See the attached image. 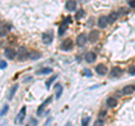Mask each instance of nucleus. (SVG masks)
<instances>
[{"label":"nucleus","mask_w":135,"mask_h":126,"mask_svg":"<svg viewBox=\"0 0 135 126\" xmlns=\"http://www.w3.org/2000/svg\"><path fill=\"white\" fill-rule=\"evenodd\" d=\"M71 22V17H66L63 19V22L61 23V26L59 27V35H63L64 32L68 29V24Z\"/></svg>","instance_id":"nucleus-1"},{"label":"nucleus","mask_w":135,"mask_h":126,"mask_svg":"<svg viewBox=\"0 0 135 126\" xmlns=\"http://www.w3.org/2000/svg\"><path fill=\"white\" fill-rule=\"evenodd\" d=\"M25 116H26V107H23L22 109H20V112L18 113V115L16 116V124H20L23 123V120L25 119Z\"/></svg>","instance_id":"nucleus-2"},{"label":"nucleus","mask_w":135,"mask_h":126,"mask_svg":"<svg viewBox=\"0 0 135 126\" xmlns=\"http://www.w3.org/2000/svg\"><path fill=\"white\" fill-rule=\"evenodd\" d=\"M72 47H73V43L70 38L64 40L61 44V50H63V51H70V50H72Z\"/></svg>","instance_id":"nucleus-3"},{"label":"nucleus","mask_w":135,"mask_h":126,"mask_svg":"<svg viewBox=\"0 0 135 126\" xmlns=\"http://www.w3.org/2000/svg\"><path fill=\"white\" fill-rule=\"evenodd\" d=\"M5 55L9 59V60H14V59L16 57L17 55V52L15 51L14 49H11V47H7L5 50Z\"/></svg>","instance_id":"nucleus-4"},{"label":"nucleus","mask_w":135,"mask_h":126,"mask_svg":"<svg viewBox=\"0 0 135 126\" xmlns=\"http://www.w3.org/2000/svg\"><path fill=\"white\" fill-rule=\"evenodd\" d=\"M107 71H108L107 70V66L105 65V64H101V63H100V64H98V65L96 66V72L98 73V74H100V75H105V74L107 73Z\"/></svg>","instance_id":"nucleus-5"},{"label":"nucleus","mask_w":135,"mask_h":126,"mask_svg":"<svg viewBox=\"0 0 135 126\" xmlns=\"http://www.w3.org/2000/svg\"><path fill=\"white\" fill-rule=\"evenodd\" d=\"M122 73H123V70L120 68H118V66H115V68H113L110 71V77L112 78H118L119 75H122Z\"/></svg>","instance_id":"nucleus-6"},{"label":"nucleus","mask_w":135,"mask_h":126,"mask_svg":"<svg viewBox=\"0 0 135 126\" xmlns=\"http://www.w3.org/2000/svg\"><path fill=\"white\" fill-rule=\"evenodd\" d=\"M17 55H18V59L20 61H23V60H25V59L27 57V55H29V54L27 53V51H26V49L25 47H20L18 53H17Z\"/></svg>","instance_id":"nucleus-7"},{"label":"nucleus","mask_w":135,"mask_h":126,"mask_svg":"<svg viewBox=\"0 0 135 126\" xmlns=\"http://www.w3.org/2000/svg\"><path fill=\"white\" fill-rule=\"evenodd\" d=\"M108 25V18L106 16H101V17L98 19V26L100 28H106Z\"/></svg>","instance_id":"nucleus-8"},{"label":"nucleus","mask_w":135,"mask_h":126,"mask_svg":"<svg viewBox=\"0 0 135 126\" xmlns=\"http://www.w3.org/2000/svg\"><path fill=\"white\" fill-rule=\"evenodd\" d=\"M86 43H87V36L84 34H80L77 37V45L78 46H83Z\"/></svg>","instance_id":"nucleus-9"},{"label":"nucleus","mask_w":135,"mask_h":126,"mask_svg":"<svg viewBox=\"0 0 135 126\" xmlns=\"http://www.w3.org/2000/svg\"><path fill=\"white\" fill-rule=\"evenodd\" d=\"M122 91H123V94H124V95H131V94H133V92L135 91V86H133V85L125 86Z\"/></svg>","instance_id":"nucleus-10"},{"label":"nucleus","mask_w":135,"mask_h":126,"mask_svg":"<svg viewBox=\"0 0 135 126\" xmlns=\"http://www.w3.org/2000/svg\"><path fill=\"white\" fill-rule=\"evenodd\" d=\"M88 37H89V41L90 42L95 43V42L98 40V37H99V32L98 31H95V29H94V31L90 32V34H89V36H88Z\"/></svg>","instance_id":"nucleus-11"},{"label":"nucleus","mask_w":135,"mask_h":126,"mask_svg":"<svg viewBox=\"0 0 135 126\" xmlns=\"http://www.w3.org/2000/svg\"><path fill=\"white\" fill-rule=\"evenodd\" d=\"M52 35L49 34V33H44L43 35H42V41H43L44 44H50L51 42H52Z\"/></svg>","instance_id":"nucleus-12"},{"label":"nucleus","mask_w":135,"mask_h":126,"mask_svg":"<svg viewBox=\"0 0 135 126\" xmlns=\"http://www.w3.org/2000/svg\"><path fill=\"white\" fill-rule=\"evenodd\" d=\"M84 59H86L87 62L91 63V62H94V61L96 60V54H95L94 52H88V53L86 54V56H84Z\"/></svg>","instance_id":"nucleus-13"},{"label":"nucleus","mask_w":135,"mask_h":126,"mask_svg":"<svg viewBox=\"0 0 135 126\" xmlns=\"http://www.w3.org/2000/svg\"><path fill=\"white\" fill-rule=\"evenodd\" d=\"M65 7H66V9L69 10V11H73L75 9V7H77V2L72 1V0H71V1H68Z\"/></svg>","instance_id":"nucleus-14"},{"label":"nucleus","mask_w":135,"mask_h":126,"mask_svg":"<svg viewBox=\"0 0 135 126\" xmlns=\"http://www.w3.org/2000/svg\"><path fill=\"white\" fill-rule=\"evenodd\" d=\"M107 18H108V23H114V22H116L117 18H118V12H116V11L110 12Z\"/></svg>","instance_id":"nucleus-15"},{"label":"nucleus","mask_w":135,"mask_h":126,"mask_svg":"<svg viewBox=\"0 0 135 126\" xmlns=\"http://www.w3.org/2000/svg\"><path fill=\"white\" fill-rule=\"evenodd\" d=\"M106 104H107V106L108 107H110V108H113V107H115L116 105H117V100L115 99V98H108L107 100H106Z\"/></svg>","instance_id":"nucleus-16"},{"label":"nucleus","mask_w":135,"mask_h":126,"mask_svg":"<svg viewBox=\"0 0 135 126\" xmlns=\"http://www.w3.org/2000/svg\"><path fill=\"white\" fill-rule=\"evenodd\" d=\"M51 100H52V98L50 97V98H47V99H46V100H45V101H44L43 104H42V106H40L38 110H37V115H41V113L43 112V108H44V107H45V106H46V105H47L49 103H51Z\"/></svg>","instance_id":"nucleus-17"},{"label":"nucleus","mask_w":135,"mask_h":126,"mask_svg":"<svg viewBox=\"0 0 135 126\" xmlns=\"http://www.w3.org/2000/svg\"><path fill=\"white\" fill-rule=\"evenodd\" d=\"M49 73H52V69L51 68H43L37 71V74H49Z\"/></svg>","instance_id":"nucleus-18"},{"label":"nucleus","mask_w":135,"mask_h":126,"mask_svg":"<svg viewBox=\"0 0 135 126\" xmlns=\"http://www.w3.org/2000/svg\"><path fill=\"white\" fill-rule=\"evenodd\" d=\"M83 15H84V11L82 9H80V10H78L77 14H75V18H77V19H81V17Z\"/></svg>","instance_id":"nucleus-19"},{"label":"nucleus","mask_w":135,"mask_h":126,"mask_svg":"<svg viewBox=\"0 0 135 126\" xmlns=\"http://www.w3.org/2000/svg\"><path fill=\"white\" fill-rule=\"evenodd\" d=\"M55 79H56V75H53V77L52 78H51V79H49V80L47 81H46V87H50L51 85H52V82L54 81V80H55Z\"/></svg>","instance_id":"nucleus-20"},{"label":"nucleus","mask_w":135,"mask_h":126,"mask_svg":"<svg viewBox=\"0 0 135 126\" xmlns=\"http://www.w3.org/2000/svg\"><path fill=\"white\" fill-rule=\"evenodd\" d=\"M128 72H129V74L135 75V64H133V65H131V66H129Z\"/></svg>","instance_id":"nucleus-21"},{"label":"nucleus","mask_w":135,"mask_h":126,"mask_svg":"<svg viewBox=\"0 0 135 126\" xmlns=\"http://www.w3.org/2000/svg\"><path fill=\"white\" fill-rule=\"evenodd\" d=\"M17 88H18V85H15V87L11 89V92H10V96H9V99H11L12 98V96H14V94L16 92V90H17Z\"/></svg>","instance_id":"nucleus-22"},{"label":"nucleus","mask_w":135,"mask_h":126,"mask_svg":"<svg viewBox=\"0 0 135 126\" xmlns=\"http://www.w3.org/2000/svg\"><path fill=\"white\" fill-rule=\"evenodd\" d=\"M94 126H104V122L101 120V119L96 120V122H95V124H94Z\"/></svg>","instance_id":"nucleus-23"},{"label":"nucleus","mask_w":135,"mask_h":126,"mask_svg":"<svg viewBox=\"0 0 135 126\" xmlns=\"http://www.w3.org/2000/svg\"><path fill=\"white\" fill-rule=\"evenodd\" d=\"M8 108H9V106H8V105H6V106L3 107V110H1V113H0V115H1V116H3V115H5L6 113L8 112Z\"/></svg>","instance_id":"nucleus-24"},{"label":"nucleus","mask_w":135,"mask_h":126,"mask_svg":"<svg viewBox=\"0 0 135 126\" xmlns=\"http://www.w3.org/2000/svg\"><path fill=\"white\" fill-rule=\"evenodd\" d=\"M88 123H89V118H83L82 119V126H88Z\"/></svg>","instance_id":"nucleus-25"},{"label":"nucleus","mask_w":135,"mask_h":126,"mask_svg":"<svg viewBox=\"0 0 135 126\" xmlns=\"http://www.w3.org/2000/svg\"><path fill=\"white\" fill-rule=\"evenodd\" d=\"M6 66H7V63L5 61H0V68L3 69V68H6Z\"/></svg>","instance_id":"nucleus-26"},{"label":"nucleus","mask_w":135,"mask_h":126,"mask_svg":"<svg viewBox=\"0 0 135 126\" xmlns=\"http://www.w3.org/2000/svg\"><path fill=\"white\" fill-rule=\"evenodd\" d=\"M128 6L131 8H135V1H128Z\"/></svg>","instance_id":"nucleus-27"},{"label":"nucleus","mask_w":135,"mask_h":126,"mask_svg":"<svg viewBox=\"0 0 135 126\" xmlns=\"http://www.w3.org/2000/svg\"><path fill=\"white\" fill-rule=\"evenodd\" d=\"M84 73H86V74L88 75V77H91V72H90L89 70H84Z\"/></svg>","instance_id":"nucleus-28"}]
</instances>
